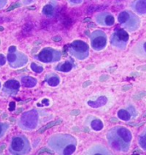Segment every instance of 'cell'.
Returning a JSON list of instances; mask_svg holds the SVG:
<instances>
[{
	"instance_id": "obj_1",
	"label": "cell",
	"mask_w": 146,
	"mask_h": 155,
	"mask_svg": "<svg viewBox=\"0 0 146 155\" xmlns=\"http://www.w3.org/2000/svg\"><path fill=\"white\" fill-rule=\"evenodd\" d=\"M71 143H76L75 139L67 135L56 136L55 137H52L50 141V145L51 147L54 148L56 152H59V153H63L65 147Z\"/></svg>"
},
{
	"instance_id": "obj_2",
	"label": "cell",
	"mask_w": 146,
	"mask_h": 155,
	"mask_svg": "<svg viewBox=\"0 0 146 155\" xmlns=\"http://www.w3.org/2000/svg\"><path fill=\"white\" fill-rule=\"evenodd\" d=\"M30 150L28 141L24 137H15L12 139L10 144L11 153L25 154Z\"/></svg>"
},
{
	"instance_id": "obj_3",
	"label": "cell",
	"mask_w": 146,
	"mask_h": 155,
	"mask_svg": "<svg viewBox=\"0 0 146 155\" xmlns=\"http://www.w3.org/2000/svg\"><path fill=\"white\" fill-rule=\"evenodd\" d=\"M69 51L76 58L83 60L86 59L88 56L89 47L85 42L81 41V40H75L70 45Z\"/></svg>"
},
{
	"instance_id": "obj_4",
	"label": "cell",
	"mask_w": 146,
	"mask_h": 155,
	"mask_svg": "<svg viewBox=\"0 0 146 155\" xmlns=\"http://www.w3.org/2000/svg\"><path fill=\"white\" fill-rule=\"evenodd\" d=\"M38 124V113L35 110L27 112L21 118L19 124L24 130H32L37 126Z\"/></svg>"
},
{
	"instance_id": "obj_5",
	"label": "cell",
	"mask_w": 146,
	"mask_h": 155,
	"mask_svg": "<svg viewBox=\"0 0 146 155\" xmlns=\"http://www.w3.org/2000/svg\"><path fill=\"white\" fill-rule=\"evenodd\" d=\"M108 138H109V142L111 145V147L117 151H127L129 147V144L126 143L125 141H122L121 139V137H119L116 134L114 129L112 130H110L108 134Z\"/></svg>"
},
{
	"instance_id": "obj_6",
	"label": "cell",
	"mask_w": 146,
	"mask_h": 155,
	"mask_svg": "<svg viewBox=\"0 0 146 155\" xmlns=\"http://www.w3.org/2000/svg\"><path fill=\"white\" fill-rule=\"evenodd\" d=\"M128 38H129V35L125 30L117 29L116 32L111 37V44L120 49H122L127 45L126 43L128 41Z\"/></svg>"
},
{
	"instance_id": "obj_7",
	"label": "cell",
	"mask_w": 146,
	"mask_h": 155,
	"mask_svg": "<svg viewBox=\"0 0 146 155\" xmlns=\"http://www.w3.org/2000/svg\"><path fill=\"white\" fill-rule=\"evenodd\" d=\"M38 57H39V61L47 63V62L58 61L61 57V54L56 50H52L50 48H46V49H44L40 51Z\"/></svg>"
},
{
	"instance_id": "obj_8",
	"label": "cell",
	"mask_w": 146,
	"mask_h": 155,
	"mask_svg": "<svg viewBox=\"0 0 146 155\" xmlns=\"http://www.w3.org/2000/svg\"><path fill=\"white\" fill-rule=\"evenodd\" d=\"M106 35L101 31L94 32L91 35V47L95 50H103L106 46Z\"/></svg>"
},
{
	"instance_id": "obj_9",
	"label": "cell",
	"mask_w": 146,
	"mask_h": 155,
	"mask_svg": "<svg viewBox=\"0 0 146 155\" xmlns=\"http://www.w3.org/2000/svg\"><path fill=\"white\" fill-rule=\"evenodd\" d=\"M97 22L98 24L103 25V26H112L114 23V16L108 12H104V13H100L96 16Z\"/></svg>"
},
{
	"instance_id": "obj_10",
	"label": "cell",
	"mask_w": 146,
	"mask_h": 155,
	"mask_svg": "<svg viewBox=\"0 0 146 155\" xmlns=\"http://www.w3.org/2000/svg\"><path fill=\"white\" fill-rule=\"evenodd\" d=\"M114 130L122 141H124L127 144L130 143V141L132 140V134L129 130L124 127H116L114 128Z\"/></svg>"
},
{
	"instance_id": "obj_11",
	"label": "cell",
	"mask_w": 146,
	"mask_h": 155,
	"mask_svg": "<svg viewBox=\"0 0 146 155\" xmlns=\"http://www.w3.org/2000/svg\"><path fill=\"white\" fill-rule=\"evenodd\" d=\"M7 60L9 63H11V65L13 63H17L16 67L22 66L28 61V58L24 55H22V57H18V55H15V53H9V55H7Z\"/></svg>"
},
{
	"instance_id": "obj_12",
	"label": "cell",
	"mask_w": 146,
	"mask_h": 155,
	"mask_svg": "<svg viewBox=\"0 0 146 155\" xmlns=\"http://www.w3.org/2000/svg\"><path fill=\"white\" fill-rule=\"evenodd\" d=\"M131 7L138 14H146V0H135L132 3Z\"/></svg>"
},
{
	"instance_id": "obj_13",
	"label": "cell",
	"mask_w": 146,
	"mask_h": 155,
	"mask_svg": "<svg viewBox=\"0 0 146 155\" xmlns=\"http://www.w3.org/2000/svg\"><path fill=\"white\" fill-rule=\"evenodd\" d=\"M19 88H20V83L16 80H15V79L8 80L5 84V89H7L8 91L16 92L18 91Z\"/></svg>"
},
{
	"instance_id": "obj_14",
	"label": "cell",
	"mask_w": 146,
	"mask_h": 155,
	"mask_svg": "<svg viewBox=\"0 0 146 155\" xmlns=\"http://www.w3.org/2000/svg\"><path fill=\"white\" fill-rule=\"evenodd\" d=\"M37 80L35 78L30 76H25V77L22 78V84L24 87L27 88H32L36 85Z\"/></svg>"
},
{
	"instance_id": "obj_15",
	"label": "cell",
	"mask_w": 146,
	"mask_h": 155,
	"mask_svg": "<svg viewBox=\"0 0 146 155\" xmlns=\"http://www.w3.org/2000/svg\"><path fill=\"white\" fill-rule=\"evenodd\" d=\"M107 102V97L106 96H101L98 99H97L96 101H88V105L91 107H94V108H97V107H102L106 104Z\"/></svg>"
},
{
	"instance_id": "obj_16",
	"label": "cell",
	"mask_w": 146,
	"mask_h": 155,
	"mask_svg": "<svg viewBox=\"0 0 146 155\" xmlns=\"http://www.w3.org/2000/svg\"><path fill=\"white\" fill-rule=\"evenodd\" d=\"M132 13L130 11H122L118 15V21L121 24H126L130 20Z\"/></svg>"
},
{
	"instance_id": "obj_17",
	"label": "cell",
	"mask_w": 146,
	"mask_h": 155,
	"mask_svg": "<svg viewBox=\"0 0 146 155\" xmlns=\"http://www.w3.org/2000/svg\"><path fill=\"white\" fill-rule=\"evenodd\" d=\"M63 123V120L62 119H58V120H55V121H52V122H50V123H48L45 126H43L41 129H39V130H38V133H43L46 131V130H48V129H50V128L53 127V126H56V125H58L60 124Z\"/></svg>"
},
{
	"instance_id": "obj_18",
	"label": "cell",
	"mask_w": 146,
	"mask_h": 155,
	"mask_svg": "<svg viewBox=\"0 0 146 155\" xmlns=\"http://www.w3.org/2000/svg\"><path fill=\"white\" fill-rule=\"evenodd\" d=\"M43 14L46 16H48V17L52 16L54 14V7L51 5H46L43 8Z\"/></svg>"
},
{
	"instance_id": "obj_19",
	"label": "cell",
	"mask_w": 146,
	"mask_h": 155,
	"mask_svg": "<svg viewBox=\"0 0 146 155\" xmlns=\"http://www.w3.org/2000/svg\"><path fill=\"white\" fill-rule=\"evenodd\" d=\"M75 149H76V143H71V144H69V146H67L65 147V149L63 152V154H73V153L75 152Z\"/></svg>"
},
{
	"instance_id": "obj_20",
	"label": "cell",
	"mask_w": 146,
	"mask_h": 155,
	"mask_svg": "<svg viewBox=\"0 0 146 155\" xmlns=\"http://www.w3.org/2000/svg\"><path fill=\"white\" fill-rule=\"evenodd\" d=\"M91 128L96 130V131H98V130H101L103 127H104V124L102 123L100 119H94L92 122L91 123Z\"/></svg>"
},
{
	"instance_id": "obj_21",
	"label": "cell",
	"mask_w": 146,
	"mask_h": 155,
	"mask_svg": "<svg viewBox=\"0 0 146 155\" xmlns=\"http://www.w3.org/2000/svg\"><path fill=\"white\" fill-rule=\"evenodd\" d=\"M72 68H73L72 63L69 62V61H66V62H64L62 65H60L59 67L57 68V69L59 71H61V72H69L72 69Z\"/></svg>"
},
{
	"instance_id": "obj_22",
	"label": "cell",
	"mask_w": 146,
	"mask_h": 155,
	"mask_svg": "<svg viewBox=\"0 0 146 155\" xmlns=\"http://www.w3.org/2000/svg\"><path fill=\"white\" fill-rule=\"evenodd\" d=\"M118 117L122 120H128L130 119L131 114H129V112H127V110L121 109L118 112Z\"/></svg>"
},
{
	"instance_id": "obj_23",
	"label": "cell",
	"mask_w": 146,
	"mask_h": 155,
	"mask_svg": "<svg viewBox=\"0 0 146 155\" xmlns=\"http://www.w3.org/2000/svg\"><path fill=\"white\" fill-rule=\"evenodd\" d=\"M59 82L60 79L57 76H53V77H50V78L47 79V83L50 84V86H56L59 84Z\"/></svg>"
},
{
	"instance_id": "obj_24",
	"label": "cell",
	"mask_w": 146,
	"mask_h": 155,
	"mask_svg": "<svg viewBox=\"0 0 146 155\" xmlns=\"http://www.w3.org/2000/svg\"><path fill=\"white\" fill-rule=\"evenodd\" d=\"M139 144L142 148L146 150V133H144L143 136L139 137Z\"/></svg>"
},
{
	"instance_id": "obj_25",
	"label": "cell",
	"mask_w": 146,
	"mask_h": 155,
	"mask_svg": "<svg viewBox=\"0 0 146 155\" xmlns=\"http://www.w3.org/2000/svg\"><path fill=\"white\" fill-rule=\"evenodd\" d=\"M31 68L33 72H35L37 73H40L43 72V68L38 66L36 63H32L31 64Z\"/></svg>"
},
{
	"instance_id": "obj_26",
	"label": "cell",
	"mask_w": 146,
	"mask_h": 155,
	"mask_svg": "<svg viewBox=\"0 0 146 155\" xmlns=\"http://www.w3.org/2000/svg\"><path fill=\"white\" fill-rule=\"evenodd\" d=\"M146 96V92L145 91H143V92H140L139 94H137V95H134V96H132V99L133 100H140L142 99L143 97H144Z\"/></svg>"
},
{
	"instance_id": "obj_27",
	"label": "cell",
	"mask_w": 146,
	"mask_h": 155,
	"mask_svg": "<svg viewBox=\"0 0 146 155\" xmlns=\"http://www.w3.org/2000/svg\"><path fill=\"white\" fill-rule=\"evenodd\" d=\"M39 154H43V153H48V154H53L54 153H53V151H51L49 148H47V147H45V148H42L39 151V153H38Z\"/></svg>"
},
{
	"instance_id": "obj_28",
	"label": "cell",
	"mask_w": 146,
	"mask_h": 155,
	"mask_svg": "<svg viewBox=\"0 0 146 155\" xmlns=\"http://www.w3.org/2000/svg\"><path fill=\"white\" fill-rule=\"evenodd\" d=\"M5 129H7V124H0V138L4 136Z\"/></svg>"
},
{
	"instance_id": "obj_29",
	"label": "cell",
	"mask_w": 146,
	"mask_h": 155,
	"mask_svg": "<svg viewBox=\"0 0 146 155\" xmlns=\"http://www.w3.org/2000/svg\"><path fill=\"white\" fill-rule=\"evenodd\" d=\"M20 6H21V4H20V3H15V4H14V5H10L9 8L7 9V11H10V10H13V9H16V8L20 7Z\"/></svg>"
},
{
	"instance_id": "obj_30",
	"label": "cell",
	"mask_w": 146,
	"mask_h": 155,
	"mask_svg": "<svg viewBox=\"0 0 146 155\" xmlns=\"http://www.w3.org/2000/svg\"><path fill=\"white\" fill-rule=\"evenodd\" d=\"M109 78H110V76H109V75H107V74L101 75L100 78H99V81H100V82H105L106 80H108V79H109Z\"/></svg>"
},
{
	"instance_id": "obj_31",
	"label": "cell",
	"mask_w": 146,
	"mask_h": 155,
	"mask_svg": "<svg viewBox=\"0 0 146 155\" xmlns=\"http://www.w3.org/2000/svg\"><path fill=\"white\" fill-rule=\"evenodd\" d=\"M5 64V55L0 54V66H3Z\"/></svg>"
},
{
	"instance_id": "obj_32",
	"label": "cell",
	"mask_w": 146,
	"mask_h": 155,
	"mask_svg": "<svg viewBox=\"0 0 146 155\" xmlns=\"http://www.w3.org/2000/svg\"><path fill=\"white\" fill-rule=\"evenodd\" d=\"M91 84H92V82H91V81H90V80H88V81H86V82L83 83L82 87L83 88H87V87L90 86Z\"/></svg>"
},
{
	"instance_id": "obj_33",
	"label": "cell",
	"mask_w": 146,
	"mask_h": 155,
	"mask_svg": "<svg viewBox=\"0 0 146 155\" xmlns=\"http://www.w3.org/2000/svg\"><path fill=\"white\" fill-rule=\"evenodd\" d=\"M7 1L8 0H0V9L4 8L6 4H7Z\"/></svg>"
},
{
	"instance_id": "obj_34",
	"label": "cell",
	"mask_w": 146,
	"mask_h": 155,
	"mask_svg": "<svg viewBox=\"0 0 146 155\" xmlns=\"http://www.w3.org/2000/svg\"><path fill=\"white\" fill-rule=\"evenodd\" d=\"M15 108V103L13 102V101H12V102H10V103H9V111H14Z\"/></svg>"
},
{
	"instance_id": "obj_35",
	"label": "cell",
	"mask_w": 146,
	"mask_h": 155,
	"mask_svg": "<svg viewBox=\"0 0 146 155\" xmlns=\"http://www.w3.org/2000/svg\"><path fill=\"white\" fill-rule=\"evenodd\" d=\"M138 71H141V72H146V66H139L137 67Z\"/></svg>"
},
{
	"instance_id": "obj_36",
	"label": "cell",
	"mask_w": 146,
	"mask_h": 155,
	"mask_svg": "<svg viewBox=\"0 0 146 155\" xmlns=\"http://www.w3.org/2000/svg\"><path fill=\"white\" fill-rule=\"evenodd\" d=\"M69 1L73 5H80L83 0H69Z\"/></svg>"
},
{
	"instance_id": "obj_37",
	"label": "cell",
	"mask_w": 146,
	"mask_h": 155,
	"mask_svg": "<svg viewBox=\"0 0 146 155\" xmlns=\"http://www.w3.org/2000/svg\"><path fill=\"white\" fill-rule=\"evenodd\" d=\"M132 85H125V86L122 87V91H127L132 89Z\"/></svg>"
},
{
	"instance_id": "obj_38",
	"label": "cell",
	"mask_w": 146,
	"mask_h": 155,
	"mask_svg": "<svg viewBox=\"0 0 146 155\" xmlns=\"http://www.w3.org/2000/svg\"><path fill=\"white\" fill-rule=\"evenodd\" d=\"M80 114V110H73V111L70 113V114H71V115H73V116L79 115Z\"/></svg>"
},
{
	"instance_id": "obj_39",
	"label": "cell",
	"mask_w": 146,
	"mask_h": 155,
	"mask_svg": "<svg viewBox=\"0 0 146 155\" xmlns=\"http://www.w3.org/2000/svg\"><path fill=\"white\" fill-rule=\"evenodd\" d=\"M15 50H16V47L15 46H10L9 48V53H14V52H15Z\"/></svg>"
},
{
	"instance_id": "obj_40",
	"label": "cell",
	"mask_w": 146,
	"mask_h": 155,
	"mask_svg": "<svg viewBox=\"0 0 146 155\" xmlns=\"http://www.w3.org/2000/svg\"><path fill=\"white\" fill-rule=\"evenodd\" d=\"M52 40L55 42H59L62 40V38H61L60 36H56L54 37V38H52Z\"/></svg>"
},
{
	"instance_id": "obj_41",
	"label": "cell",
	"mask_w": 146,
	"mask_h": 155,
	"mask_svg": "<svg viewBox=\"0 0 146 155\" xmlns=\"http://www.w3.org/2000/svg\"><path fill=\"white\" fill-rule=\"evenodd\" d=\"M132 77H138V76H140V73H138V72H133L130 74Z\"/></svg>"
},
{
	"instance_id": "obj_42",
	"label": "cell",
	"mask_w": 146,
	"mask_h": 155,
	"mask_svg": "<svg viewBox=\"0 0 146 155\" xmlns=\"http://www.w3.org/2000/svg\"><path fill=\"white\" fill-rule=\"evenodd\" d=\"M142 153V151L141 150H135L133 153H132V154H141Z\"/></svg>"
},
{
	"instance_id": "obj_43",
	"label": "cell",
	"mask_w": 146,
	"mask_h": 155,
	"mask_svg": "<svg viewBox=\"0 0 146 155\" xmlns=\"http://www.w3.org/2000/svg\"><path fill=\"white\" fill-rule=\"evenodd\" d=\"M110 122H112V123H117V122H118V119H115V118H111Z\"/></svg>"
},
{
	"instance_id": "obj_44",
	"label": "cell",
	"mask_w": 146,
	"mask_h": 155,
	"mask_svg": "<svg viewBox=\"0 0 146 155\" xmlns=\"http://www.w3.org/2000/svg\"><path fill=\"white\" fill-rule=\"evenodd\" d=\"M94 68H95V66H94V65H90V66L87 67V70H91V69H93Z\"/></svg>"
},
{
	"instance_id": "obj_45",
	"label": "cell",
	"mask_w": 146,
	"mask_h": 155,
	"mask_svg": "<svg viewBox=\"0 0 146 155\" xmlns=\"http://www.w3.org/2000/svg\"><path fill=\"white\" fill-rule=\"evenodd\" d=\"M143 50H144V53H145V55H146V42H144V44H143Z\"/></svg>"
},
{
	"instance_id": "obj_46",
	"label": "cell",
	"mask_w": 146,
	"mask_h": 155,
	"mask_svg": "<svg viewBox=\"0 0 146 155\" xmlns=\"http://www.w3.org/2000/svg\"><path fill=\"white\" fill-rule=\"evenodd\" d=\"M33 1H34V0H24V2H25L26 4H32Z\"/></svg>"
},
{
	"instance_id": "obj_47",
	"label": "cell",
	"mask_w": 146,
	"mask_h": 155,
	"mask_svg": "<svg viewBox=\"0 0 146 155\" xmlns=\"http://www.w3.org/2000/svg\"><path fill=\"white\" fill-rule=\"evenodd\" d=\"M91 20L90 18H86L84 21H83L86 23V22H91Z\"/></svg>"
},
{
	"instance_id": "obj_48",
	"label": "cell",
	"mask_w": 146,
	"mask_h": 155,
	"mask_svg": "<svg viewBox=\"0 0 146 155\" xmlns=\"http://www.w3.org/2000/svg\"><path fill=\"white\" fill-rule=\"evenodd\" d=\"M43 103H47V104H49V101L46 100V99H45V100H43V101H42Z\"/></svg>"
},
{
	"instance_id": "obj_49",
	"label": "cell",
	"mask_w": 146,
	"mask_h": 155,
	"mask_svg": "<svg viewBox=\"0 0 146 155\" xmlns=\"http://www.w3.org/2000/svg\"><path fill=\"white\" fill-rule=\"evenodd\" d=\"M86 34H87V36L88 37H91V35H90V32H89V31H86V32H85Z\"/></svg>"
},
{
	"instance_id": "obj_50",
	"label": "cell",
	"mask_w": 146,
	"mask_h": 155,
	"mask_svg": "<svg viewBox=\"0 0 146 155\" xmlns=\"http://www.w3.org/2000/svg\"><path fill=\"white\" fill-rule=\"evenodd\" d=\"M4 148H5V145H3V146L0 147V153H1V152H2V150H3Z\"/></svg>"
},
{
	"instance_id": "obj_51",
	"label": "cell",
	"mask_w": 146,
	"mask_h": 155,
	"mask_svg": "<svg viewBox=\"0 0 146 155\" xmlns=\"http://www.w3.org/2000/svg\"><path fill=\"white\" fill-rule=\"evenodd\" d=\"M114 70H115V68H110V73H114Z\"/></svg>"
},
{
	"instance_id": "obj_52",
	"label": "cell",
	"mask_w": 146,
	"mask_h": 155,
	"mask_svg": "<svg viewBox=\"0 0 146 155\" xmlns=\"http://www.w3.org/2000/svg\"><path fill=\"white\" fill-rule=\"evenodd\" d=\"M89 27H90V28H95V25H94V24H89Z\"/></svg>"
},
{
	"instance_id": "obj_53",
	"label": "cell",
	"mask_w": 146,
	"mask_h": 155,
	"mask_svg": "<svg viewBox=\"0 0 146 155\" xmlns=\"http://www.w3.org/2000/svg\"><path fill=\"white\" fill-rule=\"evenodd\" d=\"M22 108H20V109L18 110V112H17V113H16V114H19V113H21V112H22Z\"/></svg>"
},
{
	"instance_id": "obj_54",
	"label": "cell",
	"mask_w": 146,
	"mask_h": 155,
	"mask_svg": "<svg viewBox=\"0 0 146 155\" xmlns=\"http://www.w3.org/2000/svg\"><path fill=\"white\" fill-rule=\"evenodd\" d=\"M0 31H1V32L4 31V28H3V27H0Z\"/></svg>"
},
{
	"instance_id": "obj_55",
	"label": "cell",
	"mask_w": 146,
	"mask_h": 155,
	"mask_svg": "<svg viewBox=\"0 0 146 155\" xmlns=\"http://www.w3.org/2000/svg\"><path fill=\"white\" fill-rule=\"evenodd\" d=\"M29 9H35V7H29Z\"/></svg>"
},
{
	"instance_id": "obj_56",
	"label": "cell",
	"mask_w": 146,
	"mask_h": 155,
	"mask_svg": "<svg viewBox=\"0 0 146 155\" xmlns=\"http://www.w3.org/2000/svg\"><path fill=\"white\" fill-rule=\"evenodd\" d=\"M0 113H1V111H0Z\"/></svg>"
}]
</instances>
